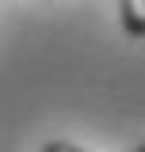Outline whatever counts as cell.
I'll return each instance as SVG.
<instances>
[{"label": "cell", "instance_id": "3957f363", "mask_svg": "<svg viewBox=\"0 0 145 152\" xmlns=\"http://www.w3.org/2000/svg\"><path fill=\"white\" fill-rule=\"evenodd\" d=\"M138 152H145V145H141V148H138Z\"/></svg>", "mask_w": 145, "mask_h": 152}, {"label": "cell", "instance_id": "7a4b0ae2", "mask_svg": "<svg viewBox=\"0 0 145 152\" xmlns=\"http://www.w3.org/2000/svg\"><path fill=\"white\" fill-rule=\"evenodd\" d=\"M42 152H84V148H76V145H69V141H54V145H46Z\"/></svg>", "mask_w": 145, "mask_h": 152}, {"label": "cell", "instance_id": "6da1fadb", "mask_svg": "<svg viewBox=\"0 0 145 152\" xmlns=\"http://www.w3.org/2000/svg\"><path fill=\"white\" fill-rule=\"evenodd\" d=\"M118 15L130 38H145V0H118Z\"/></svg>", "mask_w": 145, "mask_h": 152}]
</instances>
